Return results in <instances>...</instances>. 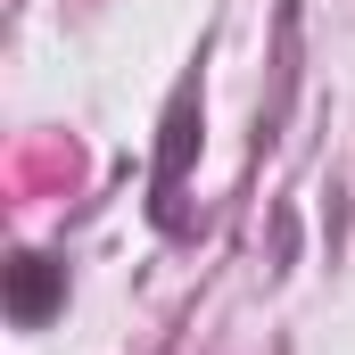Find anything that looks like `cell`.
<instances>
[{"instance_id":"2","label":"cell","mask_w":355,"mask_h":355,"mask_svg":"<svg viewBox=\"0 0 355 355\" xmlns=\"http://www.w3.org/2000/svg\"><path fill=\"white\" fill-rule=\"evenodd\" d=\"M58 306H67V265L42 257V248H25V257L8 265V322H17V331H42Z\"/></svg>"},{"instance_id":"1","label":"cell","mask_w":355,"mask_h":355,"mask_svg":"<svg viewBox=\"0 0 355 355\" xmlns=\"http://www.w3.org/2000/svg\"><path fill=\"white\" fill-rule=\"evenodd\" d=\"M190 157H198V83H182L166 99V124H157V174H149V215L182 232V182H190Z\"/></svg>"}]
</instances>
